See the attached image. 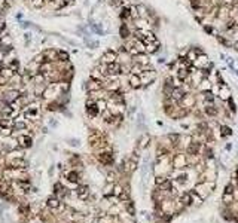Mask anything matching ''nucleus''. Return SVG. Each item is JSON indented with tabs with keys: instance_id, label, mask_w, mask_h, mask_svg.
<instances>
[{
	"instance_id": "nucleus-1",
	"label": "nucleus",
	"mask_w": 238,
	"mask_h": 223,
	"mask_svg": "<svg viewBox=\"0 0 238 223\" xmlns=\"http://www.w3.org/2000/svg\"><path fill=\"white\" fill-rule=\"evenodd\" d=\"M20 97H21V94H20L18 89H8L6 92H3L2 100H3L5 104H12V103H15Z\"/></svg>"
},
{
	"instance_id": "nucleus-2",
	"label": "nucleus",
	"mask_w": 238,
	"mask_h": 223,
	"mask_svg": "<svg viewBox=\"0 0 238 223\" xmlns=\"http://www.w3.org/2000/svg\"><path fill=\"white\" fill-rule=\"evenodd\" d=\"M86 113H88L91 118H95V116L100 113V107H98L97 101L88 100V103H86Z\"/></svg>"
},
{
	"instance_id": "nucleus-3",
	"label": "nucleus",
	"mask_w": 238,
	"mask_h": 223,
	"mask_svg": "<svg viewBox=\"0 0 238 223\" xmlns=\"http://www.w3.org/2000/svg\"><path fill=\"white\" fill-rule=\"evenodd\" d=\"M140 79H142V83H152L155 79H156V73H155V70H143L142 73H140Z\"/></svg>"
},
{
	"instance_id": "nucleus-4",
	"label": "nucleus",
	"mask_w": 238,
	"mask_h": 223,
	"mask_svg": "<svg viewBox=\"0 0 238 223\" xmlns=\"http://www.w3.org/2000/svg\"><path fill=\"white\" fill-rule=\"evenodd\" d=\"M17 141H18V146H20L21 149H28V147H31V144H33L31 137H30V136H27V134L20 136Z\"/></svg>"
},
{
	"instance_id": "nucleus-5",
	"label": "nucleus",
	"mask_w": 238,
	"mask_h": 223,
	"mask_svg": "<svg viewBox=\"0 0 238 223\" xmlns=\"http://www.w3.org/2000/svg\"><path fill=\"white\" fill-rule=\"evenodd\" d=\"M116 60H118V55H116V52H113V51H107V52L101 57V63H103V64H112V63H116Z\"/></svg>"
},
{
	"instance_id": "nucleus-6",
	"label": "nucleus",
	"mask_w": 238,
	"mask_h": 223,
	"mask_svg": "<svg viewBox=\"0 0 238 223\" xmlns=\"http://www.w3.org/2000/svg\"><path fill=\"white\" fill-rule=\"evenodd\" d=\"M147 63H149V58H147L146 54H137V55H134V58H133V64H139V66H142V67H146Z\"/></svg>"
},
{
	"instance_id": "nucleus-7",
	"label": "nucleus",
	"mask_w": 238,
	"mask_h": 223,
	"mask_svg": "<svg viewBox=\"0 0 238 223\" xmlns=\"http://www.w3.org/2000/svg\"><path fill=\"white\" fill-rule=\"evenodd\" d=\"M121 70H122V66H119L118 63H112V64H107V71H106V74L115 76V74H118V73H121Z\"/></svg>"
},
{
	"instance_id": "nucleus-8",
	"label": "nucleus",
	"mask_w": 238,
	"mask_h": 223,
	"mask_svg": "<svg viewBox=\"0 0 238 223\" xmlns=\"http://www.w3.org/2000/svg\"><path fill=\"white\" fill-rule=\"evenodd\" d=\"M43 57H45V63H51V61H58V51H54V49H48L43 52Z\"/></svg>"
},
{
	"instance_id": "nucleus-9",
	"label": "nucleus",
	"mask_w": 238,
	"mask_h": 223,
	"mask_svg": "<svg viewBox=\"0 0 238 223\" xmlns=\"http://www.w3.org/2000/svg\"><path fill=\"white\" fill-rule=\"evenodd\" d=\"M193 64H195L196 67H199L201 70H205V67L210 66V64H208V58H207L205 55H202V54H201L199 57H196V60H195Z\"/></svg>"
},
{
	"instance_id": "nucleus-10",
	"label": "nucleus",
	"mask_w": 238,
	"mask_h": 223,
	"mask_svg": "<svg viewBox=\"0 0 238 223\" xmlns=\"http://www.w3.org/2000/svg\"><path fill=\"white\" fill-rule=\"evenodd\" d=\"M101 82L100 80H95V79H91L89 82H88V85H86V88H88V91L91 92V91H100L101 89Z\"/></svg>"
},
{
	"instance_id": "nucleus-11",
	"label": "nucleus",
	"mask_w": 238,
	"mask_h": 223,
	"mask_svg": "<svg viewBox=\"0 0 238 223\" xmlns=\"http://www.w3.org/2000/svg\"><path fill=\"white\" fill-rule=\"evenodd\" d=\"M9 165H11L12 168H20V170H24V168L27 167V164L23 161V158H15V159H12V161L9 162Z\"/></svg>"
},
{
	"instance_id": "nucleus-12",
	"label": "nucleus",
	"mask_w": 238,
	"mask_h": 223,
	"mask_svg": "<svg viewBox=\"0 0 238 223\" xmlns=\"http://www.w3.org/2000/svg\"><path fill=\"white\" fill-rule=\"evenodd\" d=\"M171 97H173V100H176V101H182V100L185 98V91H183L182 88H174L173 92H171Z\"/></svg>"
},
{
	"instance_id": "nucleus-13",
	"label": "nucleus",
	"mask_w": 238,
	"mask_h": 223,
	"mask_svg": "<svg viewBox=\"0 0 238 223\" xmlns=\"http://www.w3.org/2000/svg\"><path fill=\"white\" fill-rule=\"evenodd\" d=\"M130 85H131V88H140V85H142V79H140V74H131L130 76Z\"/></svg>"
},
{
	"instance_id": "nucleus-14",
	"label": "nucleus",
	"mask_w": 238,
	"mask_h": 223,
	"mask_svg": "<svg viewBox=\"0 0 238 223\" xmlns=\"http://www.w3.org/2000/svg\"><path fill=\"white\" fill-rule=\"evenodd\" d=\"M98 161L104 165H110L113 162V156H112V153H101L98 156Z\"/></svg>"
},
{
	"instance_id": "nucleus-15",
	"label": "nucleus",
	"mask_w": 238,
	"mask_h": 223,
	"mask_svg": "<svg viewBox=\"0 0 238 223\" xmlns=\"http://www.w3.org/2000/svg\"><path fill=\"white\" fill-rule=\"evenodd\" d=\"M219 95H220V98L222 100H229L231 97V91H229V88L226 86V85H222L220 86V89H219Z\"/></svg>"
},
{
	"instance_id": "nucleus-16",
	"label": "nucleus",
	"mask_w": 238,
	"mask_h": 223,
	"mask_svg": "<svg viewBox=\"0 0 238 223\" xmlns=\"http://www.w3.org/2000/svg\"><path fill=\"white\" fill-rule=\"evenodd\" d=\"M189 74H191V70H189V69H182V67H179V70H177V77H179L180 80H186V79L189 77Z\"/></svg>"
},
{
	"instance_id": "nucleus-17",
	"label": "nucleus",
	"mask_w": 238,
	"mask_h": 223,
	"mask_svg": "<svg viewBox=\"0 0 238 223\" xmlns=\"http://www.w3.org/2000/svg\"><path fill=\"white\" fill-rule=\"evenodd\" d=\"M26 115H27V116H37V115H39V107L34 106V104H30V106L26 109Z\"/></svg>"
},
{
	"instance_id": "nucleus-18",
	"label": "nucleus",
	"mask_w": 238,
	"mask_h": 223,
	"mask_svg": "<svg viewBox=\"0 0 238 223\" xmlns=\"http://www.w3.org/2000/svg\"><path fill=\"white\" fill-rule=\"evenodd\" d=\"M15 124L14 119H9V118H2L0 119V128H12Z\"/></svg>"
},
{
	"instance_id": "nucleus-19",
	"label": "nucleus",
	"mask_w": 238,
	"mask_h": 223,
	"mask_svg": "<svg viewBox=\"0 0 238 223\" xmlns=\"http://www.w3.org/2000/svg\"><path fill=\"white\" fill-rule=\"evenodd\" d=\"M119 33H121V37H122V39H128V37L131 36V31H130V28H128L127 24H122V26H121Z\"/></svg>"
},
{
	"instance_id": "nucleus-20",
	"label": "nucleus",
	"mask_w": 238,
	"mask_h": 223,
	"mask_svg": "<svg viewBox=\"0 0 238 223\" xmlns=\"http://www.w3.org/2000/svg\"><path fill=\"white\" fill-rule=\"evenodd\" d=\"M185 107H191V106H193V103H195V98H193V95H185V98L180 101Z\"/></svg>"
},
{
	"instance_id": "nucleus-21",
	"label": "nucleus",
	"mask_w": 238,
	"mask_h": 223,
	"mask_svg": "<svg viewBox=\"0 0 238 223\" xmlns=\"http://www.w3.org/2000/svg\"><path fill=\"white\" fill-rule=\"evenodd\" d=\"M88 186H80V187H77V196L80 198V199H86V196H88Z\"/></svg>"
},
{
	"instance_id": "nucleus-22",
	"label": "nucleus",
	"mask_w": 238,
	"mask_h": 223,
	"mask_svg": "<svg viewBox=\"0 0 238 223\" xmlns=\"http://www.w3.org/2000/svg\"><path fill=\"white\" fill-rule=\"evenodd\" d=\"M26 122H23V121H15V124H14V127H12V131H23V130H26Z\"/></svg>"
},
{
	"instance_id": "nucleus-23",
	"label": "nucleus",
	"mask_w": 238,
	"mask_h": 223,
	"mask_svg": "<svg viewBox=\"0 0 238 223\" xmlns=\"http://www.w3.org/2000/svg\"><path fill=\"white\" fill-rule=\"evenodd\" d=\"M183 165H185V156L177 155L176 159H174V167H176V168H182Z\"/></svg>"
},
{
	"instance_id": "nucleus-24",
	"label": "nucleus",
	"mask_w": 238,
	"mask_h": 223,
	"mask_svg": "<svg viewBox=\"0 0 238 223\" xmlns=\"http://www.w3.org/2000/svg\"><path fill=\"white\" fill-rule=\"evenodd\" d=\"M46 204H48L49 208H60V201H58L57 198H49V199L46 201Z\"/></svg>"
},
{
	"instance_id": "nucleus-25",
	"label": "nucleus",
	"mask_w": 238,
	"mask_h": 223,
	"mask_svg": "<svg viewBox=\"0 0 238 223\" xmlns=\"http://www.w3.org/2000/svg\"><path fill=\"white\" fill-rule=\"evenodd\" d=\"M147 21H146V18H137V28H140V30H146L147 28Z\"/></svg>"
},
{
	"instance_id": "nucleus-26",
	"label": "nucleus",
	"mask_w": 238,
	"mask_h": 223,
	"mask_svg": "<svg viewBox=\"0 0 238 223\" xmlns=\"http://www.w3.org/2000/svg\"><path fill=\"white\" fill-rule=\"evenodd\" d=\"M180 201H182L185 205H191V202H192V195H191V193H183L182 198H180Z\"/></svg>"
},
{
	"instance_id": "nucleus-27",
	"label": "nucleus",
	"mask_w": 238,
	"mask_h": 223,
	"mask_svg": "<svg viewBox=\"0 0 238 223\" xmlns=\"http://www.w3.org/2000/svg\"><path fill=\"white\" fill-rule=\"evenodd\" d=\"M131 17V8H122L121 11V18L122 20H128Z\"/></svg>"
},
{
	"instance_id": "nucleus-28",
	"label": "nucleus",
	"mask_w": 238,
	"mask_h": 223,
	"mask_svg": "<svg viewBox=\"0 0 238 223\" xmlns=\"http://www.w3.org/2000/svg\"><path fill=\"white\" fill-rule=\"evenodd\" d=\"M136 48H137V51H139L140 54L146 52V45H145L143 40H136Z\"/></svg>"
},
{
	"instance_id": "nucleus-29",
	"label": "nucleus",
	"mask_w": 238,
	"mask_h": 223,
	"mask_svg": "<svg viewBox=\"0 0 238 223\" xmlns=\"http://www.w3.org/2000/svg\"><path fill=\"white\" fill-rule=\"evenodd\" d=\"M58 61L61 63H67L69 61V54L64 51H58Z\"/></svg>"
},
{
	"instance_id": "nucleus-30",
	"label": "nucleus",
	"mask_w": 238,
	"mask_h": 223,
	"mask_svg": "<svg viewBox=\"0 0 238 223\" xmlns=\"http://www.w3.org/2000/svg\"><path fill=\"white\" fill-rule=\"evenodd\" d=\"M205 113H207L208 116H216V115H217V109L213 107V106H207V107H205Z\"/></svg>"
},
{
	"instance_id": "nucleus-31",
	"label": "nucleus",
	"mask_w": 238,
	"mask_h": 223,
	"mask_svg": "<svg viewBox=\"0 0 238 223\" xmlns=\"http://www.w3.org/2000/svg\"><path fill=\"white\" fill-rule=\"evenodd\" d=\"M210 88H211V83L207 80V79H202L201 80V91H210Z\"/></svg>"
},
{
	"instance_id": "nucleus-32",
	"label": "nucleus",
	"mask_w": 238,
	"mask_h": 223,
	"mask_svg": "<svg viewBox=\"0 0 238 223\" xmlns=\"http://www.w3.org/2000/svg\"><path fill=\"white\" fill-rule=\"evenodd\" d=\"M55 193H57V195H60V196H64L67 192H66V187H64V186H61V184H55Z\"/></svg>"
},
{
	"instance_id": "nucleus-33",
	"label": "nucleus",
	"mask_w": 238,
	"mask_h": 223,
	"mask_svg": "<svg viewBox=\"0 0 238 223\" xmlns=\"http://www.w3.org/2000/svg\"><path fill=\"white\" fill-rule=\"evenodd\" d=\"M8 67H9L11 70L17 71V70H18V67H20V63H18V60H12V61H9V63H8Z\"/></svg>"
},
{
	"instance_id": "nucleus-34",
	"label": "nucleus",
	"mask_w": 238,
	"mask_h": 223,
	"mask_svg": "<svg viewBox=\"0 0 238 223\" xmlns=\"http://www.w3.org/2000/svg\"><path fill=\"white\" fill-rule=\"evenodd\" d=\"M137 11H139V17H140V18H146L147 14H146V8H145L143 5H139V6H137Z\"/></svg>"
},
{
	"instance_id": "nucleus-35",
	"label": "nucleus",
	"mask_w": 238,
	"mask_h": 223,
	"mask_svg": "<svg viewBox=\"0 0 238 223\" xmlns=\"http://www.w3.org/2000/svg\"><path fill=\"white\" fill-rule=\"evenodd\" d=\"M198 147H199V146H198V143H192V144L189 146V149H188V152H189L191 155H195V153L198 152Z\"/></svg>"
},
{
	"instance_id": "nucleus-36",
	"label": "nucleus",
	"mask_w": 238,
	"mask_h": 223,
	"mask_svg": "<svg viewBox=\"0 0 238 223\" xmlns=\"http://www.w3.org/2000/svg\"><path fill=\"white\" fill-rule=\"evenodd\" d=\"M101 74H103V73H101L100 70H97V69H95V70H92L91 77H92V79H95V80H100V79H101Z\"/></svg>"
},
{
	"instance_id": "nucleus-37",
	"label": "nucleus",
	"mask_w": 238,
	"mask_h": 223,
	"mask_svg": "<svg viewBox=\"0 0 238 223\" xmlns=\"http://www.w3.org/2000/svg\"><path fill=\"white\" fill-rule=\"evenodd\" d=\"M67 180H69V181H72V183H74V181H77V174H76L74 171H72V173H69V174H67Z\"/></svg>"
},
{
	"instance_id": "nucleus-38",
	"label": "nucleus",
	"mask_w": 238,
	"mask_h": 223,
	"mask_svg": "<svg viewBox=\"0 0 238 223\" xmlns=\"http://www.w3.org/2000/svg\"><path fill=\"white\" fill-rule=\"evenodd\" d=\"M156 46H158V43H150V45H146V51L147 52H156Z\"/></svg>"
},
{
	"instance_id": "nucleus-39",
	"label": "nucleus",
	"mask_w": 238,
	"mask_h": 223,
	"mask_svg": "<svg viewBox=\"0 0 238 223\" xmlns=\"http://www.w3.org/2000/svg\"><path fill=\"white\" fill-rule=\"evenodd\" d=\"M188 60L193 64V63H195V60H196V54H195L193 51H189V54H188Z\"/></svg>"
},
{
	"instance_id": "nucleus-40",
	"label": "nucleus",
	"mask_w": 238,
	"mask_h": 223,
	"mask_svg": "<svg viewBox=\"0 0 238 223\" xmlns=\"http://www.w3.org/2000/svg\"><path fill=\"white\" fill-rule=\"evenodd\" d=\"M204 98L208 101V103H211L213 100H214V97H213V94L210 92V91H207V92H204Z\"/></svg>"
},
{
	"instance_id": "nucleus-41",
	"label": "nucleus",
	"mask_w": 238,
	"mask_h": 223,
	"mask_svg": "<svg viewBox=\"0 0 238 223\" xmlns=\"http://www.w3.org/2000/svg\"><path fill=\"white\" fill-rule=\"evenodd\" d=\"M2 136H5V137L12 136V128H2Z\"/></svg>"
},
{
	"instance_id": "nucleus-42",
	"label": "nucleus",
	"mask_w": 238,
	"mask_h": 223,
	"mask_svg": "<svg viewBox=\"0 0 238 223\" xmlns=\"http://www.w3.org/2000/svg\"><path fill=\"white\" fill-rule=\"evenodd\" d=\"M20 211L27 214V213H28V204H21V205H20Z\"/></svg>"
},
{
	"instance_id": "nucleus-43",
	"label": "nucleus",
	"mask_w": 238,
	"mask_h": 223,
	"mask_svg": "<svg viewBox=\"0 0 238 223\" xmlns=\"http://www.w3.org/2000/svg\"><path fill=\"white\" fill-rule=\"evenodd\" d=\"M12 155H14V159H15V158H23L24 153H23V152H18V150H14V152H11V156H12Z\"/></svg>"
},
{
	"instance_id": "nucleus-44",
	"label": "nucleus",
	"mask_w": 238,
	"mask_h": 223,
	"mask_svg": "<svg viewBox=\"0 0 238 223\" xmlns=\"http://www.w3.org/2000/svg\"><path fill=\"white\" fill-rule=\"evenodd\" d=\"M229 134H231V128L222 127V136H229Z\"/></svg>"
},
{
	"instance_id": "nucleus-45",
	"label": "nucleus",
	"mask_w": 238,
	"mask_h": 223,
	"mask_svg": "<svg viewBox=\"0 0 238 223\" xmlns=\"http://www.w3.org/2000/svg\"><path fill=\"white\" fill-rule=\"evenodd\" d=\"M159 186H161V189H168V187H171V183H170L168 180H165V181H164L162 184H159Z\"/></svg>"
},
{
	"instance_id": "nucleus-46",
	"label": "nucleus",
	"mask_w": 238,
	"mask_h": 223,
	"mask_svg": "<svg viewBox=\"0 0 238 223\" xmlns=\"http://www.w3.org/2000/svg\"><path fill=\"white\" fill-rule=\"evenodd\" d=\"M33 5L36 8H40V6H43V0H33Z\"/></svg>"
},
{
	"instance_id": "nucleus-47",
	"label": "nucleus",
	"mask_w": 238,
	"mask_h": 223,
	"mask_svg": "<svg viewBox=\"0 0 238 223\" xmlns=\"http://www.w3.org/2000/svg\"><path fill=\"white\" fill-rule=\"evenodd\" d=\"M112 189H113V186H109V187H106V190H104V193H106V195H109V193L112 195V193H113V192H112Z\"/></svg>"
},
{
	"instance_id": "nucleus-48",
	"label": "nucleus",
	"mask_w": 238,
	"mask_h": 223,
	"mask_svg": "<svg viewBox=\"0 0 238 223\" xmlns=\"http://www.w3.org/2000/svg\"><path fill=\"white\" fill-rule=\"evenodd\" d=\"M164 181H165V179H164V177H158V179H156V184H162Z\"/></svg>"
},
{
	"instance_id": "nucleus-49",
	"label": "nucleus",
	"mask_w": 238,
	"mask_h": 223,
	"mask_svg": "<svg viewBox=\"0 0 238 223\" xmlns=\"http://www.w3.org/2000/svg\"><path fill=\"white\" fill-rule=\"evenodd\" d=\"M112 3H113L115 6H118V5H121V3H122V0H112Z\"/></svg>"
},
{
	"instance_id": "nucleus-50",
	"label": "nucleus",
	"mask_w": 238,
	"mask_h": 223,
	"mask_svg": "<svg viewBox=\"0 0 238 223\" xmlns=\"http://www.w3.org/2000/svg\"><path fill=\"white\" fill-rule=\"evenodd\" d=\"M226 193H232V186L229 184V186H226V190H225Z\"/></svg>"
},
{
	"instance_id": "nucleus-51",
	"label": "nucleus",
	"mask_w": 238,
	"mask_h": 223,
	"mask_svg": "<svg viewBox=\"0 0 238 223\" xmlns=\"http://www.w3.org/2000/svg\"><path fill=\"white\" fill-rule=\"evenodd\" d=\"M128 211H130L131 214L134 213V208H133V205H131V204H128Z\"/></svg>"
}]
</instances>
